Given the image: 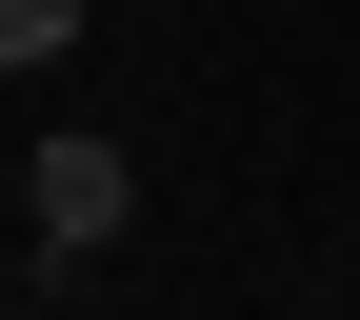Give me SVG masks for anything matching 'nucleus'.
Masks as SVG:
<instances>
[{
    "label": "nucleus",
    "mask_w": 360,
    "mask_h": 320,
    "mask_svg": "<svg viewBox=\"0 0 360 320\" xmlns=\"http://www.w3.org/2000/svg\"><path fill=\"white\" fill-rule=\"evenodd\" d=\"M80 40V0H0V60H60Z\"/></svg>",
    "instance_id": "nucleus-2"
},
{
    "label": "nucleus",
    "mask_w": 360,
    "mask_h": 320,
    "mask_svg": "<svg viewBox=\"0 0 360 320\" xmlns=\"http://www.w3.org/2000/svg\"><path fill=\"white\" fill-rule=\"evenodd\" d=\"M20 220H40V260H101L120 220H141V160H120L101 120H60V141H20Z\"/></svg>",
    "instance_id": "nucleus-1"
}]
</instances>
